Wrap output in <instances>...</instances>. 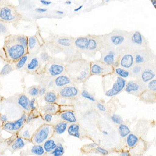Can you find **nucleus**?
Returning a JSON list of instances; mask_svg holds the SVG:
<instances>
[{"instance_id": "f257e3e1", "label": "nucleus", "mask_w": 156, "mask_h": 156, "mask_svg": "<svg viewBox=\"0 0 156 156\" xmlns=\"http://www.w3.org/2000/svg\"><path fill=\"white\" fill-rule=\"evenodd\" d=\"M66 72L73 83H84L91 76L90 62L82 58L68 62L66 65Z\"/></svg>"}, {"instance_id": "f03ea898", "label": "nucleus", "mask_w": 156, "mask_h": 156, "mask_svg": "<svg viewBox=\"0 0 156 156\" xmlns=\"http://www.w3.org/2000/svg\"><path fill=\"white\" fill-rule=\"evenodd\" d=\"M129 32L115 29L109 34L103 35L104 45L115 48L120 53L128 50Z\"/></svg>"}, {"instance_id": "7ed1b4c3", "label": "nucleus", "mask_w": 156, "mask_h": 156, "mask_svg": "<svg viewBox=\"0 0 156 156\" xmlns=\"http://www.w3.org/2000/svg\"><path fill=\"white\" fill-rule=\"evenodd\" d=\"M85 43L82 54L89 57H93L100 51L104 46L103 36H85Z\"/></svg>"}, {"instance_id": "20e7f679", "label": "nucleus", "mask_w": 156, "mask_h": 156, "mask_svg": "<svg viewBox=\"0 0 156 156\" xmlns=\"http://www.w3.org/2000/svg\"><path fill=\"white\" fill-rule=\"evenodd\" d=\"M55 135L53 124L44 123L34 132L30 142L34 145H41Z\"/></svg>"}, {"instance_id": "39448f33", "label": "nucleus", "mask_w": 156, "mask_h": 156, "mask_svg": "<svg viewBox=\"0 0 156 156\" xmlns=\"http://www.w3.org/2000/svg\"><path fill=\"white\" fill-rule=\"evenodd\" d=\"M149 48L147 39L140 31L129 32L128 39V50L132 52Z\"/></svg>"}, {"instance_id": "423d86ee", "label": "nucleus", "mask_w": 156, "mask_h": 156, "mask_svg": "<svg viewBox=\"0 0 156 156\" xmlns=\"http://www.w3.org/2000/svg\"><path fill=\"white\" fill-rule=\"evenodd\" d=\"M101 57L100 60L105 64L115 68L118 66V60L121 53L109 46L104 45L99 51Z\"/></svg>"}, {"instance_id": "0eeeda50", "label": "nucleus", "mask_w": 156, "mask_h": 156, "mask_svg": "<svg viewBox=\"0 0 156 156\" xmlns=\"http://www.w3.org/2000/svg\"><path fill=\"white\" fill-rule=\"evenodd\" d=\"M114 73L112 66L105 64L101 60H98L90 62V73L91 76H105Z\"/></svg>"}, {"instance_id": "6e6552de", "label": "nucleus", "mask_w": 156, "mask_h": 156, "mask_svg": "<svg viewBox=\"0 0 156 156\" xmlns=\"http://www.w3.org/2000/svg\"><path fill=\"white\" fill-rule=\"evenodd\" d=\"M112 81L109 82L111 87L105 90V95L107 97H114L124 90L126 84V79L117 76L114 73L112 74Z\"/></svg>"}, {"instance_id": "1a4fd4ad", "label": "nucleus", "mask_w": 156, "mask_h": 156, "mask_svg": "<svg viewBox=\"0 0 156 156\" xmlns=\"http://www.w3.org/2000/svg\"><path fill=\"white\" fill-rule=\"evenodd\" d=\"M27 115V113L24 112L17 120L4 123L2 124V130L11 134H17L26 124Z\"/></svg>"}, {"instance_id": "9d476101", "label": "nucleus", "mask_w": 156, "mask_h": 156, "mask_svg": "<svg viewBox=\"0 0 156 156\" xmlns=\"http://www.w3.org/2000/svg\"><path fill=\"white\" fill-rule=\"evenodd\" d=\"M134 64L145 65L147 63L155 60V55L151 48L138 50L133 52Z\"/></svg>"}, {"instance_id": "9b49d317", "label": "nucleus", "mask_w": 156, "mask_h": 156, "mask_svg": "<svg viewBox=\"0 0 156 156\" xmlns=\"http://www.w3.org/2000/svg\"><path fill=\"white\" fill-rule=\"evenodd\" d=\"M156 62L154 60L143 66V70L138 79L146 84L156 79Z\"/></svg>"}, {"instance_id": "f8f14e48", "label": "nucleus", "mask_w": 156, "mask_h": 156, "mask_svg": "<svg viewBox=\"0 0 156 156\" xmlns=\"http://www.w3.org/2000/svg\"><path fill=\"white\" fill-rule=\"evenodd\" d=\"M146 89V84L142 82L138 79H136V80H131L126 83L124 90L129 94L140 96Z\"/></svg>"}, {"instance_id": "ddd939ff", "label": "nucleus", "mask_w": 156, "mask_h": 156, "mask_svg": "<svg viewBox=\"0 0 156 156\" xmlns=\"http://www.w3.org/2000/svg\"><path fill=\"white\" fill-rule=\"evenodd\" d=\"M134 64V58L133 52L126 50L121 54L118 60L119 67L129 70Z\"/></svg>"}, {"instance_id": "4468645a", "label": "nucleus", "mask_w": 156, "mask_h": 156, "mask_svg": "<svg viewBox=\"0 0 156 156\" xmlns=\"http://www.w3.org/2000/svg\"><path fill=\"white\" fill-rule=\"evenodd\" d=\"M29 143H31L30 140L23 138L17 134L9 144L7 150L9 151L12 154H13L17 151L23 149Z\"/></svg>"}, {"instance_id": "2eb2a0df", "label": "nucleus", "mask_w": 156, "mask_h": 156, "mask_svg": "<svg viewBox=\"0 0 156 156\" xmlns=\"http://www.w3.org/2000/svg\"><path fill=\"white\" fill-rule=\"evenodd\" d=\"M79 90L73 84L62 87L59 91V96L65 99H73L79 95Z\"/></svg>"}, {"instance_id": "dca6fc26", "label": "nucleus", "mask_w": 156, "mask_h": 156, "mask_svg": "<svg viewBox=\"0 0 156 156\" xmlns=\"http://www.w3.org/2000/svg\"><path fill=\"white\" fill-rule=\"evenodd\" d=\"M24 46L20 44H15L9 46L7 49V54L9 58L13 60H19L26 53V49Z\"/></svg>"}, {"instance_id": "f3484780", "label": "nucleus", "mask_w": 156, "mask_h": 156, "mask_svg": "<svg viewBox=\"0 0 156 156\" xmlns=\"http://www.w3.org/2000/svg\"><path fill=\"white\" fill-rule=\"evenodd\" d=\"M45 154L44 149L41 145L29 146L26 149L21 150L20 156H44Z\"/></svg>"}, {"instance_id": "a211bd4d", "label": "nucleus", "mask_w": 156, "mask_h": 156, "mask_svg": "<svg viewBox=\"0 0 156 156\" xmlns=\"http://www.w3.org/2000/svg\"><path fill=\"white\" fill-rule=\"evenodd\" d=\"M48 73L53 77H57L66 72V65L61 62L51 63L48 68Z\"/></svg>"}, {"instance_id": "6ab92c4d", "label": "nucleus", "mask_w": 156, "mask_h": 156, "mask_svg": "<svg viewBox=\"0 0 156 156\" xmlns=\"http://www.w3.org/2000/svg\"><path fill=\"white\" fill-rule=\"evenodd\" d=\"M15 18L16 15L9 6H4L0 9V20L4 21H12Z\"/></svg>"}, {"instance_id": "aec40b11", "label": "nucleus", "mask_w": 156, "mask_h": 156, "mask_svg": "<svg viewBox=\"0 0 156 156\" xmlns=\"http://www.w3.org/2000/svg\"><path fill=\"white\" fill-rule=\"evenodd\" d=\"M59 117L62 121L68 123H76L77 121L76 115L73 110L62 111L59 113Z\"/></svg>"}, {"instance_id": "412c9836", "label": "nucleus", "mask_w": 156, "mask_h": 156, "mask_svg": "<svg viewBox=\"0 0 156 156\" xmlns=\"http://www.w3.org/2000/svg\"><path fill=\"white\" fill-rule=\"evenodd\" d=\"M16 134H12L11 137L7 138H4L1 134L0 135V156L5 155L6 151H7L9 144H11Z\"/></svg>"}, {"instance_id": "4be33fe9", "label": "nucleus", "mask_w": 156, "mask_h": 156, "mask_svg": "<svg viewBox=\"0 0 156 156\" xmlns=\"http://www.w3.org/2000/svg\"><path fill=\"white\" fill-rule=\"evenodd\" d=\"M59 142H60L59 141L58 139H57L54 135L45 141L44 143L42 145L45 153L47 154L51 153L54 150Z\"/></svg>"}, {"instance_id": "5701e85b", "label": "nucleus", "mask_w": 156, "mask_h": 156, "mask_svg": "<svg viewBox=\"0 0 156 156\" xmlns=\"http://www.w3.org/2000/svg\"><path fill=\"white\" fill-rule=\"evenodd\" d=\"M73 82L71 79L69 78V76L67 74L66 75H60L59 76L56 77L54 80V84L55 86L57 87L62 88L67 85H70L73 84Z\"/></svg>"}, {"instance_id": "b1692460", "label": "nucleus", "mask_w": 156, "mask_h": 156, "mask_svg": "<svg viewBox=\"0 0 156 156\" xmlns=\"http://www.w3.org/2000/svg\"><path fill=\"white\" fill-rule=\"evenodd\" d=\"M42 110L44 114H50L54 115L60 112V105L57 103L47 104L44 106L43 107Z\"/></svg>"}, {"instance_id": "393cba45", "label": "nucleus", "mask_w": 156, "mask_h": 156, "mask_svg": "<svg viewBox=\"0 0 156 156\" xmlns=\"http://www.w3.org/2000/svg\"><path fill=\"white\" fill-rule=\"evenodd\" d=\"M29 101L30 99L28 96L26 95L22 94L20 95L17 100V103L20 107L23 109L26 113H29L30 112V109L29 107Z\"/></svg>"}, {"instance_id": "a878e982", "label": "nucleus", "mask_w": 156, "mask_h": 156, "mask_svg": "<svg viewBox=\"0 0 156 156\" xmlns=\"http://www.w3.org/2000/svg\"><path fill=\"white\" fill-rule=\"evenodd\" d=\"M53 126L55 134L62 135L67 130L68 127L69 126L68 123L66 122L60 121L53 125Z\"/></svg>"}, {"instance_id": "bb28decb", "label": "nucleus", "mask_w": 156, "mask_h": 156, "mask_svg": "<svg viewBox=\"0 0 156 156\" xmlns=\"http://www.w3.org/2000/svg\"><path fill=\"white\" fill-rule=\"evenodd\" d=\"M67 133L69 135L76 138H80V126L76 123H72L69 125L67 129Z\"/></svg>"}, {"instance_id": "cd10ccee", "label": "nucleus", "mask_w": 156, "mask_h": 156, "mask_svg": "<svg viewBox=\"0 0 156 156\" xmlns=\"http://www.w3.org/2000/svg\"><path fill=\"white\" fill-rule=\"evenodd\" d=\"M126 137V145L129 148H133L138 144L139 138L134 134L130 133Z\"/></svg>"}, {"instance_id": "c85d7f7f", "label": "nucleus", "mask_w": 156, "mask_h": 156, "mask_svg": "<svg viewBox=\"0 0 156 156\" xmlns=\"http://www.w3.org/2000/svg\"><path fill=\"white\" fill-rule=\"evenodd\" d=\"M65 153L64 146L61 142H59L57 147L50 153H47L44 156H63Z\"/></svg>"}, {"instance_id": "c756f323", "label": "nucleus", "mask_w": 156, "mask_h": 156, "mask_svg": "<svg viewBox=\"0 0 156 156\" xmlns=\"http://www.w3.org/2000/svg\"><path fill=\"white\" fill-rule=\"evenodd\" d=\"M139 97H140L141 99L144 101L148 102L154 101H155L156 93L153 92L147 89H146Z\"/></svg>"}, {"instance_id": "7c9ffc66", "label": "nucleus", "mask_w": 156, "mask_h": 156, "mask_svg": "<svg viewBox=\"0 0 156 156\" xmlns=\"http://www.w3.org/2000/svg\"><path fill=\"white\" fill-rule=\"evenodd\" d=\"M44 99L47 104H54L58 101V96L54 92L49 91L45 94Z\"/></svg>"}, {"instance_id": "2f4dec72", "label": "nucleus", "mask_w": 156, "mask_h": 156, "mask_svg": "<svg viewBox=\"0 0 156 156\" xmlns=\"http://www.w3.org/2000/svg\"><path fill=\"white\" fill-rule=\"evenodd\" d=\"M114 73L115 75H117V76L124 79L130 76V73L129 70L123 69L122 68L120 67L119 66L114 68Z\"/></svg>"}, {"instance_id": "473e14b6", "label": "nucleus", "mask_w": 156, "mask_h": 156, "mask_svg": "<svg viewBox=\"0 0 156 156\" xmlns=\"http://www.w3.org/2000/svg\"><path fill=\"white\" fill-rule=\"evenodd\" d=\"M142 70H143V66L134 64L131 69L129 70L130 73V76L136 78V79H138L140 73H142Z\"/></svg>"}, {"instance_id": "72a5a7b5", "label": "nucleus", "mask_w": 156, "mask_h": 156, "mask_svg": "<svg viewBox=\"0 0 156 156\" xmlns=\"http://www.w3.org/2000/svg\"><path fill=\"white\" fill-rule=\"evenodd\" d=\"M118 131H119L120 136L123 138L126 137L131 132L129 127L126 124L124 123H122L119 125Z\"/></svg>"}, {"instance_id": "f704fd0d", "label": "nucleus", "mask_w": 156, "mask_h": 156, "mask_svg": "<svg viewBox=\"0 0 156 156\" xmlns=\"http://www.w3.org/2000/svg\"><path fill=\"white\" fill-rule=\"evenodd\" d=\"M40 65L39 60L37 57H34L31 59L27 65V69L29 70H34L39 67Z\"/></svg>"}, {"instance_id": "c9c22d12", "label": "nucleus", "mask_w": 156, "mask_h": 156, "mask_svg": "<svg viewBox=\"0 0 156 156\" xmlns=\"http://www.w3.org/2000/svg\"><path fill=\"white\" fill-rule=\"evenodd\" d=\"M12 71V67L9 64H6L2 68L0 74L2 76H6L9 75Z\"/></svg>"}, {"instance_id": "e433bc0d", "label": "nucleus", "mask_w": 156, "mask_h": 156, "mask_svg": "<svg viewBox=\"0 0 156 156\" xmlns=\"http://www.w3.org/2000/svg\"><path fill=\"white\" fill-rule=\"evenodd\" d=\"M16 41H17L18 44L24 46L25 48H26L28 46V39L25 36H20L17 37Z\"/></svg>"}, {"instance_id": "4c0bfd02", "label": "nucleus", "mask_w": 156, "mask_h": 156, "mask_svg": "<svg viewBox=\"0 0 156 156\" xmlns=\"http://www.w3.org/2000/svg\"><path fill=\"white\" fill-rule=\"evenodd\" d=\"M28 59V55H25L18 60V62L16 64V67L17 69H21L25 66V64Z\"/></svg>"}, {"instance_id": "58836bf2", "label": "nucleus", "mask_w": 156, "mask_h": 156, "mask_svg": "<svg viewBox=\"0 0 156 156\" xmlns=\"http://www.w3.org/2000/svg\"><path fill=\"white\" fill-rule=\"evenodd\" d=\"M146 89L153 92L156 93V79L151 80L148 82L146 84Z\"/></svg>"}, {"instance_id": "ea45409f", "label": "nucleus", "mask_w": 156, "mask_h": 156, "mask_svg": "<svg viewBox=\"0 0 156 156\" xmlns=\"http://www.w3.org/2000/svg\"><path fill=\"white\" fill-rule=\"evenodd\" d=\"M39 117L38 114H36L34 112V111H31L27 115V120L26 123H32L34 121L37 119Z\"/></svg>"}, {"instance_id": "a19ab883", "label": "nucleus", "mask_w": 156, "mask_h": 156, "mask_svg": "<svg viewBox=\"0 0 156 156\" xmlns=\"http://www.w3.org/2000/svg\"><path fill=\"white\" fill-rule=\"evenodd\" d=\"M28 39V46L30 50H32L35 48V46L37 44V39L34 36L30 37Z\"/></svg>"}, {"instance_id": "79ce46f5", "label": "nucleus", "mask_w": 156, "mask_h": 156, "mask_svg": "<svg viewBox=\"0 0 156 156\" xmlns=\"http://www.w3.org/2000/svg\"><path fill=\"white\" fill-rule=\"evenodd\" d=\"M111 120L114 123L118 124V125L122 124L123 122V120L122 117H121L120 115H116V114L112 115L111 117Z\"/></svg>"}, {"instance_id": "37998d69", "label": "nucleus", "mask_w": 156, "mask_h": 156, "mask_svg": "<svg viewBox=\"0 0 156 156\" xmlns=\"http://www.w3.org/2000/svg\"><path fill=\"white\" fill-rule=\"evenodd\" d=\"M81 95L82 98H84L85 99H88L89 101L93 102L95 101V98H94V96H93L92 95H91L89 92H87V90H82Z\"/></svg>"}, {"instance_id": "c03bdc74", "label": "nucleus", "mask_w": 156, "mask_h": 156, "mask_svg": "<svg viewBox=\"0 0 156 156\" xmlns=\"http://www.w3.org/2000/svg\"><path fill=\"white\" fill-rule=\"evenodd\" d=\"M28 93L29 95L33 98L38 96L39 95V89L37 87H32L29 89Z\"/></svg>"}, {"instance_id": "a18cd8bd", "label": "nucleus", "mask_w": 156, "mask_h": 156, "mask_svg": "<svg viewBox=\"0 0 156 156\" xmlns=\"http://www.w3.org/2000/svg\"><path fill=\"white\" fill-rule=\"evenodd\" d=\"M54 115L50 114H44L42 116L43 120L46 123L51 124L53 119Z\"/></svg>"}, {"instance_id": "49530a36", "label": "nucleus", "mask_w": 156, "mask_h": 156, "mask_svg": "<svg viewBox=\"0 0 156 156\" xmlns=\"http://www.w3.org/2000/svg\"><path fill=\"white\" fill-rule=\"evenodd\" d=\"M95 151L96 153L100 154H101V155H103V156H107L109 154V152H108L107 150L104 148L103 147L98 146L95 148Z\"/></svg>"}, {"instance_id": "de8ad7c7", "label": "nucleus", "mask_w": 156, "mask_h": 156, "mask_svg": "<svg viewBox=\"0 0 156 156\" xmlns=\"http://www.w3.org/2000/svg\"><path fill=\"white\" fill-rule=\"evenodd\" d=\"M29 107L31 111H36L37 110V101L35 98H32L29 101Z\"/></svg>"}, {"instance_id": "09e8293b", "label": "nucleus", "mask_w": 156, "mask_h": 156, "mask_svg": "<svg viewBox=\"0 0 156 156\" xmlns=\"http://www.w3.org/2000/svg\"><path fill=\"white\" fill-rule=\"evenodd\" d=\"M98 144L96 143H90V144L87 145L85 146V148L87 149V151H88L92 150L93 149H95L96 147H98Z\"/></svg>"}, {"instance_id": "8fccbe9b", "label": "nucleus", "mask_w": 156, "mask_h": 156, "mask_svg": "<svg viewBox=\"0 0 156 156\" xmlns=\"http://www.w3.org/2000/svg\"><path fill=\"white\" fill-rule=\"evenodd\" d=\"M41 58L44 62H48L50 59V56L46 52H43L41 54Z\"/></svg>"}, {"instance_id": "3c124183", "label": "nucleus", "mask_w": 156, "mask_h": 156, "mask_svg": "<svg viewBox=\"0 0 156 156\" xmlns=\"http://www.w3.org/2000/svg\"><path fill=\"white\" fill-rule=\"evenodd\" d=\"M97 108H98V109L101 111V112H105L106 111V107L103 105V104H101V103H98L96 105Z\"/></svg>"}, {"instance_id": "603ef678", "label": "nucleus", "mask_w": 156, "mask_h": 156, "mask_svg": "<svg viewBox=\"0 0 156 156\" xmlns=\"http://www.w3.org/2000/svg\"><path fill=\"white\" fill-rule=\"evenodd\" d=\"M0 121L2 123L6 122L8 121V117H7V115H0Z\"/></svg>"}, {"instance_id": "864d4df0", "label": "nucleus", "mask_w": 156, "mask_h": 156, "mask_svg": "<svg viewBox=\"0 0 156 156\" xmlns=\"http://www.w3.org/2000/svg\"><path fill=\"white\" fill-rule=\"evenodd\" d=\"M46 89L45 87H41L39 89V95L40 96H43L46 94Z\"/></svg>"}, {"instance_id": "5fc2aeb1", "label": "nucleus", "mask_w": 156, "mask_h": 156, "mask_svg": "<svg viewBox=\"0 0 156 156\" xmlns=\"http://www.w3.org/2000/svg\"><path fill=\"white\" fill-rule=\"evenodd\" d=\"M6 32V28L5 25L2 23H0V33L4 34Z\"/></svg>"}, {"instance_id": "6e6d98bb", "label": "nucleus", "mask_w": 156, "mask_h": 156, "mask_svg": "<svg viewBox=\"0 0 156 156\" xmlns=\"http://www.w3.org/2000/svg\"><path fill=\"white\" fill-rule=\"evenodd\" d=\"M36 11L37 12H40V13H43V12H47V9H45V8H41V7H39L36 9Z\"/></svg>"}, {"instance_id": "4d7b16f0", "label": "nucleus", "mask_w": 156, "mask_h": 156, "mask_svg": "<svg viewBox=\"0 0 156 156\" xmlns=\"http://www.w3.org/2000/svg\"><path fill=\"white\" fill-rule=\"evenodd\" d=\"M40 2L41 3L44 5L48 6L50 5V4H51V1H45V0H41Z\"/></svg>"}, {"instance_id": "13d9d810", "label": "nucleus", "mask_w": 156, "mask_h": 156, "mask_svg": "<svg viewBox=\"0 0 156 156\" xmlns=\"http://www.w3.org/2000/svg\"><path fill=\"white\" fill-rule=\"evenodd\" d=\"M120 156H131V155L128 151H123L121 153Z\"/></svg>"}, {"instance_id": "bf43d9fd", "label": "nucleus", "mask_w": 156, "mask_h": 156, "mask_svg": "<svg viewBox=\"0 0 156 156\" xmlns=\"http://www.w3.org/2000/svg\"><path fill=\"white\" fill-rule=\"evenodd\" d=\"M83 5H80L79 6V7H77L76 9H75L74 10H73V11L74 12H78V11H80V10H81V9H82V7H83Z\"/></svg>"}, {"instance_id": "052dcab7", "label": "nucleus", "mask_w": 156, "mask_h": 156, "mask_svg": "<svg viewBox=\"0 0 156 156\" xmlns=\"http://www.w3.org/2000/svg\"><path fill=\"white\" fill-rule=\"evenodd\" d=\"M151 3L153 4V6L154 7V8H156V1L155 0H153V1H151Z\"/></svg>"}, {"instance_id": "680f3d73", "label": "nucleus", "mask_w": 156, "mask_h": 156, "mask_svg": "<svg viewBox=\"0 0 156 156\" xmlns=\"http://www.w3.org/2000/svg\"><path fill=\"white\" fill-rule=\"evenodd\" d=\"M56 14L58 15H63L64 14V12L62 11H56Z\"/></svg>"}, {"instance_id": "e2e57ef3", "label": "nucleus", "mask_w": 156, "mask_h": 156, "mask_svg": "<svg viewBox=\"0 0 156 156\" xmlns=\"http://www.w3.org/2000/svg\"><path fill=\"white\" fill-rule=\"evenodd\" d=\"M102 133H103V135H105V136L108 135V132L106 131H103Z\"/></svg>"}, {"instance_id": "0e129e2a", "label": "nucleus", "mask_w": 156, "mask_h": 156, "mask_svg": "<svg viewBox=\"0 0 156 156\" xmlns=\"http://www.w3.org/2000/svg\"><path fill=\"white\" fill-rule=\"evenodd\" d=\"M2 124L3 123L1 122H0V135L1 134V132H2V131H3L2 129Z\"/></svg>"}, {"instance_id": "69168bd1", "label": "nucleus", "mask_w": 156, "mask_h": 156, "mask_svg": "<svg viewBox=\"0 0 156 156\" xmlns=\"http://www.w3.org/2000/svg\"><path fill=\"white\" fill-rule=\"evenodd\" d=\"M71 3H72V2H71V1H67L65 2V4H67V5H70Z\"/></svg>"}, {"instance_id": "338daca9", "label": "nucleus", "mask_w": 156, "mask_h": 156, "mask_svg": "<svg viewBox=\"0 0 156 156\" xmlns=\"http://www.w3.org/2000/svg\"><path fill=\"white\" fill-rule=\"evenodd\" d=\"M0 2H1V1H0Z\"/></svg>"}]
</instances>
